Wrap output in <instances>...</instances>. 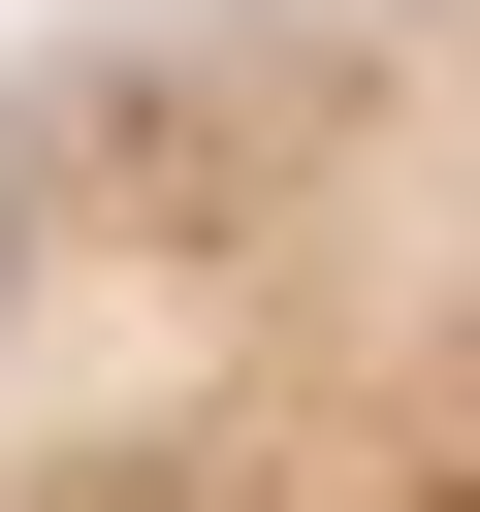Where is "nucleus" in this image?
<instances>
[{
	"instance_id": "f257e3e1",
	"label": "nucleus",
	"mask_w": 480,
	"mask_h": 512,
	"mask_svg": "<svg viewBox=\"0 0 480 512\" xmlns=\"http://www.w3.org/2000/svg\"><path fill=\"white\" fill-rule=\"evenodd\" d=\"M0 512H480V0L0 32Z\"/></svg>"
}]
</instances>
